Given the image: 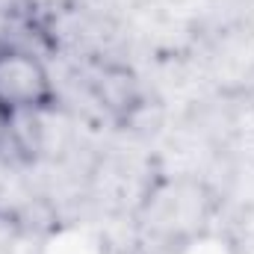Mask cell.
<instances>
[{
	"mask_svg": "<svg viewBox=\"0 0 254 254\" xmlns=\"http://www.w3.org/2000/svg\"><path fill=\"white\" fill-rule=\"evenodd\" d=\"M9 122H12V116H9V113L0 107V139H3V133L9 130Z\"/></svg>",
	"mask_w": 254,
	"mask_h": 254,
	"instance_id": "cell-2",
	"label": "cell"
},
{
	"mask_svg": "<svg viewBox=\"0 0 254 254\" xmlns=\"http://www.w3.org/2000/svg\"><path fill=\"white\" fill-rule=\"evenodd\" d=\"M51 101V80L45 65L18 48L0 51V107L9 116L30 113Z\"/></svg>",
	"mask_w": 254,
	"mask_h": 254,
	"instance_id": "cell-1",
	"label": "cell"
}]
</instances>
